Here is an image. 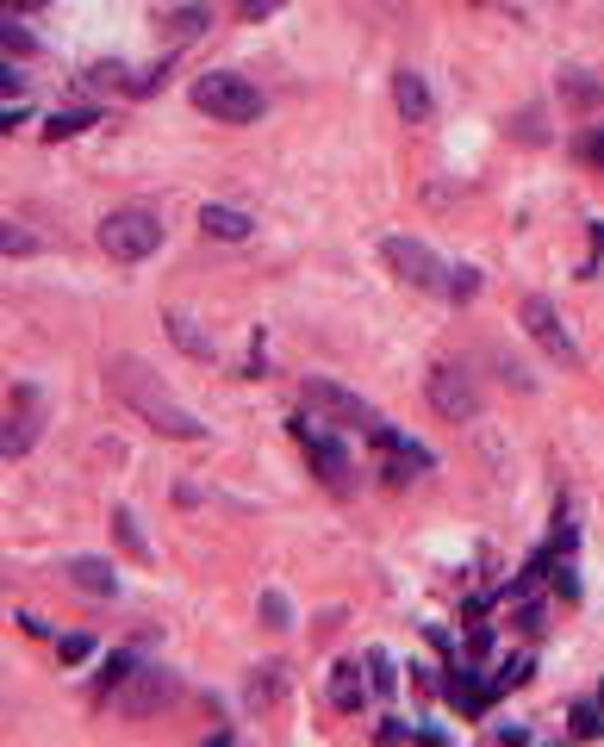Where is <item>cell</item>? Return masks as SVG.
Masks as SVG:
<instances>
[{
	"mask_svg": "<svg viewBox=\"0 0 604 747\" xmlns=\"http://www.w3.org/2000/svg\"><path fill=\"white\" fill-rule=\"evenodd\" d=\"M107 386L125 398V405L157 430V436H181V443H200V436H207V424H200V417H193L188 405H181V398L138 362V355H112V362H107Z\"/></svg>",
	"mask_w": 604,
	"mask_h": 747,
	"instance_id": "obj_1",
	"label": "cell"
},
{
	"mask_svg": "<svg viewBox=\"0 0 604 747\" xmlns=\"http://www.w3.org/2000/svg\"><path fill=\"white\" fill-rule=\"evenodd\" d=\"M193 107L224 119V125H250L262 119V88L250 75H231V69H212V75L193 81Z\"/></svg>",
	"mask_w": 604,
	"mask_h": 747,
	"instance_id": "obj_2",
	"label": "cell"
},
{
	"mask_svg": "<svg viewBox=\"0 0 604 747\" xmlns=\"http://www.w3.org/2000/svg\"><path fill=\"white\" fill-rule=\"evenodd\" d=\"M162 243V219L150 206H119L100 219V250L112 255V262H143V255Z\"/></svg>",
	"mask_w": 604,
	"mask_h": 747,
	"instance_id": "obj_3",
	"label": "cell"
},
{
	"mask_svg": "<svg viewBox=\"0 0 604 747\" xmlns=\"http://www.w3.org/2000/svg\"><path fill=\"white\" fill-rule=\"evenodd\" d=\"M175 692H181V679L169 667H131L107 698H112V710H125V716H150V710H162V704L175 698Z\"/></svg>",
	"mask_w": 604,
	"mask_h": 747,
	"instance_id": "obj_4",
	"label": "cell"
},
{
	"mask_svg": "<svg viewBox=\"0 0 604 747\" xmlns=\"http://www.w3.org/2000/svg\"><path fill=\"white\" fill-rule=\"evenodd\" d=\"M305 405L324 412L331 424H350V430H374V424H381V412H374L362 393H350V386H336V381H319V374L305 381Z\"/></svg>",
	"mask_w": 604,
	"mask_h": 747,
	"instance_id": "obj_5",
	"label": "cell"
},
{
	"mask_svg": "<svg viewBox=\"0 0 604 747\" xmlns=\"http://www.w3.org/2000/svg\"><path fill=\"white\" fill-rule=\"evenodd\" d=\"M324 417H300V443H305V455H312V467H319V480L324 486H336V493H350V448L336 443L331 430H319Z\"/></svg>",
	"mask_w": 604,
	"mask_h": 747,
	"instance_id": "obj_6",
	"label": "cell"
},
{
	"mask_svg": "<svg viewBox=\"0 0 604 747\" xmlns=\"http://www.w3.org/2000/svg\"><path fill=\"white\" fill-rule=\"evenodd\" d=\"M524 331L542 343V355H548V362H567V367L580 362V343H573L567 319H561V312L542 300V293H536V300H524Z\"/></svg>",
	"mask_w": 604,
	"mask_h": 747,
	"instance_id": "obj_7",
	"label": "cell"
},
{
	"mask_svg": "<svg viewBox=\"0 0 604 747\" xmlns=\"http://www.w3.org/2000/svg\"><path fill=\"white\" fill-rule=\"evenodd\" d=\"M381 255H386V269H393L405 286H443L449 281V269L430 255V243H417V238H386Z\"/></svg>",
	"mask_w": 604,
	"mask_h": 747,
	"instance_id": "obj_8",
	"label": "cell"
},
{
	"mask_svg": "<svg viewBox=\"0 0 604 747\" xmlns=\"http://www.w3.org/2000/svg\"><path fill=\"white\" fill-rule=\"evenodd\" d=\"M430 405L449 417V424H467V417H480V393L474 381H467L462 367H430Z\"/></svg>",
	"mask_w": 604,
	"mask_h": 747,
	"instance_id": "obj_9",
	"label": "cell"
},
{
	"mask_svg": "<svg viewBox=\"0 0 604 747\" xmlns=\"http://www.w3.org/2000/svg\"><path fill=\"white\" fill-rule=\"evenodd\" d=\"M374 436V448L386 455V474L393 480H412V474H430V448L424 443H412L405 430H393V424H374L368 430Z\"/></svg>",
	"mask_w": 604,
	"mask_h": 747,
	"instance_id": "obj_10",
	"label": "cell"
},
{
	"mask_svg": "<svg viewBox=\"0 0 604 747\" xmlns=\"http://www.w3.org/2000/svg\"><path fill=\"white\" fill-rule=\"evenodd\" d=\"M32 443H38V393L19 386V393L7 398V436H0V448H7V462H13V455H26Z\"/></svg>",
	"mask_w": 604,
	"mask_h": 747,
	"instance_id": "obj_11",
	"label": "cell"
},
{
	"mask_svg": "<svg viewBox=\"0 0 604 747\" xmlns=\"http://www.w3.org/2000/svg\"><path fill=\"white\" fill-rule=\"evenodd\" d=\"M200 231L219 238V243H243L255 231V219H250V212H238V206H207V212H200Z\"/></svg>",
	"mask_w": 604,
	"mask_h": 747,
	"instance_id": "obj_12",
	"label": "cell"
},
{
	"mask_svg": "<svg viewBox=\"0 0 604 747\" xmlns=\"http://www.w3.org/2000/svg\"><path fill=\"white\" fill-rule=\"evenodd\" d=\"M69 579H76L81 592H94V598H112V592H119V573H112V561H94V555L69 561Z\"/></svg>",
	"mask_w": 604,
	"mask_h": 747,
	"instance_id": "obj_13",
	"label": "cell"
},
{
	"mask_svg": "<svg viewBox=\"0 0 604 747\" xmlns=\"http://www.w3.org/2000/svg\"><path fill=\"white\" fill-rule=\"evenodd\" d=\"M368 692H374V679H362V667H336L331 673V704L336 710H362Z\"/></svg>",
	"mask_w": 604,
	"mask_h": 747,
	"instance_id": "obj_14",
	"label": "cell"
},
{
	"mask_svg": "<svg viewBox=\"0 0 604 747\" xmlns=\"http://www.w3.org/2000/svg\"><path fill=\"white\" fill-rule=\"evenodd\" d=\"M393 107L405 112V119H424V112H430V88H424V75L399 69V75H393Z\"/></svg>",
	"mask_w": 604,
	"mask_h": 747,
	"instance_id": "obj_15",
	"label": "cell"
},
{
	"mask_svg": "<svg viewBox=\"0 0 604 747\" xmlns=\"http://www.w3.org/2000/svg\"><path fill=\"white\" fill-rule=\"evenodd\" d=\"M493 692H499V685H480L474 673H462V679H449V704H462L467 716H480V710H486V704H493Z\"/></svg>",
	"mask_w": 604,
	"mask_h": 747,
	"instance_id": "obj_16",
	"label": "cell"
},
{
	"mask_svg": "<svg viewBox=\"0 0 604 747\" xmlns=\"http://www.w3.org/2000/svg\"><path fill=\"white\" fill-rule=\"evenodd\" d=\"M88 125H94V112H88V107H76V112H50L44 138H50V143H57V138H81Z\"/></svg>",
	"mask_w": 604,
	"mask_h": 747,
	"instance_id": "obj_17",
	"label": "cell"
},
{
	"mask_svg": "<svg viewBox=\"0 0 604 747\" xmlns=\"http://www.w3.org/2000/svg\"><path fill=\"white\" fill-rule=\"evenodd\" d=\"M112 529H119V542H125L138 561H150V542H143V529H138V517H131V511H112Z\"/></svg>",
	"mask_w": 604,
	"mask_h": 747,
	"instance_id": "obj_18",
	"label": "cell"
},
{
	"mask_svg": "<svg viewBox=\"0 0 604 747\" xmlns=\"http://www.w3.org/2000/svg\"><path fill=\"white\" fill-rule=\"evenodd\" d=\"M567 723H573V735H580V741H598V735H604V710H598V704H573Z\"/></svg>",
	"mask_w": 604,
	"mask_h": 747,
	"instance_id": "obj_19",
	"label": "cell"
},
{
	"mask_svg": "<svg viewBox=\"0 0 604 747\" xmlns=\"http://www.w3.org/2000/svg\"><path fill=\"white\" fill-rule=\"evenodd\" d=\"M368 679H374V698H386V692H393V685H399L393 660H386V654H381V648L368 654Z\"/></svg>",
	"mask_w": 604,
	"mask_h": 747,
	"instance_id": "obj_20",
	"label": "cell"
},
{
	"mask_svg": "<svg viewBox=\"0 0 604 747\" xmlns=\"http://www.w3.org/2000/svg\"><path fill=\"white\" fill-rule=\"evenodd\" d=\"M443 293H449V300H474V293H480V274H474V269H449Z\"/></svg>",
	"mask_w": 604,
	"mask_h": 747,
	"instance_id": "obj_21",
	"label": "cell"
},
{
	"mask_svg": "<svg viewBox=\"0 0 604 747\" xmlns=\"http://www.w3.org/2000/svg\"><path fill=\"white\" fill-rule=\"evenodd\" d=\"M530 673H536V660H530V654H517V660H505V667L493 673V685H499V692H505V685H524Z\"/></svg>",
	"mask_w": 604,
	"mask_h": 747,
	"instance_id": "obj_22",
	"label": "cell"
},
{
	"mask_svg": "<svg viewBox=\"0 0 604 747\" xmlns=\"http://www.w3.org/2000/svg\"><path fill=\"white\" fill-rule=\"evenodd\" d=\"M200 26H207V7H181V13H169V32L175 38H193Z\"/></svg>",
	"mask_w": 604,
	"mask_h": 747,
	"instance_id": "obj_23",
	"label": "cell"
},
{
	"mask_svg": "<svg viewBox=\"0 0 604 747\" xmlns=\"http://www.w3.org/2000/svg\"><path fill=\"white\" fill-rule=\"evenodd\" d=\"M262 617H269V629H293V610H286L281 592H262Z\"/></svg>",
	"mask_w": 604,
	"mask_h": 747,
	"instance_id": "obj_24",
	"label": "cell"
},
{
	"mask_svg": "<svg viewBox=\"0 0 604 747\" xmlns=\"http://www.w3.org/2000/svg\"><path fill=\"white\" fill-rule=\"evenodd\" d=\"M169 331H175V343H181V350H193V355H212V343H207L200 331H193L188 319H169Z\"/></svg>",
	"mask_w": 604,
	"mask_h": 747,
	"instance_id": "obj_25",
	"label": "cell"
},
{
	"mask_svg": "<svg viewBox=\"0 0 604 747\" xmlns=\"http://www.w3.org/2000/svg\"><path fill=\"white\" fill-rule=\"evenodd\" d=\"M57 654H63L69 667H81V660L94 654V642H88V636H63V642H57Z\"/></svg>",
	"mask_w": 604,
	"mask_h": 747,
	"instance_id": "obj_26",
	"label": "cell"
},
{
	"mask_svg": "<svg viewBox=\"0 0 604 747\" xmlns=\"http://www.w3.org/2000/svg\"><path fill=\"white\" fill-rule=\"evenodd\" d=\"M0 250H7V255H26V250H32V238H26L19 224H7V231H0Z\"/></svg>",
	"mask_w": 604,
	"mask_h": 747,
	"instance_id": "obj_27",
	"label": "cell"
},
{
	"mask_svg": "<svg viewBox=\"0 0 604 747\" xmlns=\"http://www.w3.org/2000/svg\"><path fill=\"white\" fill-rule=\"evenodd\" d=\"M0 38H7V57H13V50H19V57H32V38H26V32H19V26H13V19H7V32H0Z\"/></svg>",
	"mask_w": 604,
	"mask_h": 747,
	"instance_id": "obj_28",
	"label": "cell"
},
{
	"mask_svg": "<svg viewBox=\"0 0 604 747\" xmlns=\"http://www.w3.org/2000/svg\"><path fill=\"white\" fill-rule=\"evenodd\" d=\"M281 0H243V19H262V13H274Z\"/></svg>",
	"mask_w": 604,
	"mask_h": 747,
	"instance_id": "obj_29",
	"label": "cell"
},
{
	"mask_svg": "<svg viewBox=\"0 0 604 747\" xmlns=\"http://www.w3.org/2000/svg\"><path fill=\"white\" fill-rule=\"evenodd\" d=\"M592 162H598V169H604V125L592 131Z\"/></svg>",
	"mask_w": 604,
	"mask_h": 747,
	"instance_id": "obj_30",
	"label": "cell"
}]
</instances>
